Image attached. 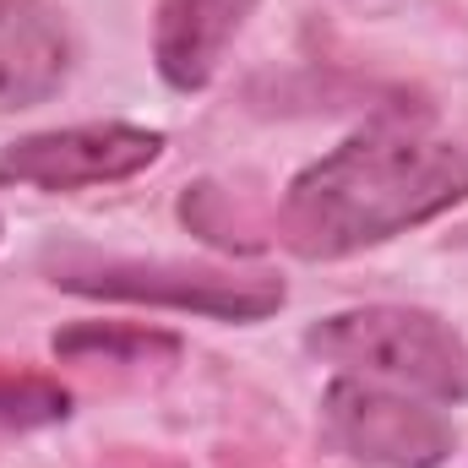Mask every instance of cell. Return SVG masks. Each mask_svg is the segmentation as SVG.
<instances>
[{
    "label": "cell",
    "mask_w": 468,
    "mask_h": 468,
    "mask_svg": "<svg viewBox=\"0 0 468 468\" xmlns=\"http://www.w3.org/2000/svg\"><path fill=\"white\" fill-rule=\"evenodd\" d=\"M468 202V147L403 125H365L283 191V239L300 256H354Z\"/></svg>",
    "instance_id": "obj_1"
},
{
    "label": "cell",
    "mask_w": 468,
    "mask_h": 468,
    "mask_svg": "<svg viewBox=\"0 0 468 468\" xmlns=\"http://www.w3.org/2000/svg\"><path fill=\"white\" fill-rule=\"evenodd\" d=\"M305 349L349 376L365 370V376L414 387L436 403L468 398V344L431 311H409V305L338 311L305 333Z\"/></svg>",
    "instance_id": "obj_2"
},
{
    "label": "cell",
    "mask_w": 468,
    "mask_h": 468,
    "mask_svg": "<svg viewBox=\"0 0 468 468\" xmlns=\"http://www.w3.org/2000/svg\"><path fill=\"white\" fill-rule=\"evenodd\" d=\"M71 294L93 300H131V305H169L191 316L218 322H261L283 305V278L272 272H218V267H186V261H88L60 267L55 278Z\"/></svg>",
    "instance_id": "obj_3"
},
{
    "label": "cell",
    "mask_w": 468,
    "mask_h": 468,
    "mask_svg": "<svg viewBox=\"0 0 468 468\" xmlns=\"http://www.w3.org/2000/svg\"><path fill=\"white\" fill-rule=\"evenodd\" d=\"M322 425L327 441L365 468H436L458 447V431L441 409H425L414 398H398L354 376L327 387Z\"/></svg>",
    "instance_id": "obj_4"
},
{
    "label": "cell",
    "mask_w": 468,
    "mask_h": 468,
    "mask_svg": "<svg viewBox=\"0 0 468 468\" xmlns=\"http://www.w3.org/2000/svg\"><path fill=\"white\" fill-rule=\"evenodd\" d=\"M164 158V131L131 125V120H93L66 131L22 136L0 153V186H33V191H82V186H115Z\"/></svg>",
    "instance_id": "obj_5"
},
{
    "label": "cell",
    "mask_w": 468,
    "mask_h": 468,
    "mask_svg": "<svg viewBox=\"0 0 468 468\" xmlns=\"http://www.w3.org/2000/svg\"><path fill=\"white\" fill-rule=\"evenodd\" d=\"M71 27L55 0H0V115L55 99L71 77Z\"/></svg>",
    "instance_id": "obj_6"
},
{
    "label": "cell",
    "mask_w": 468,
    "mask_h": 468,
    "mask_svg": "<svg viewBox=\"0 0 468 468\" xmlns=\"http://www.w3.org/2000/svg\"><path fill=\"white\" fill-rule=\"evenodd\" d=\"M250 11L256 0H158V33H153L158 77L180 93L207 88Z\"/></svg>",
    "instance_id": "obj_7"
},
{
    "label": "cell",
    "mask_w": 468,
    "mask_h": 468,
    "mask_svg": "<svg viewBox=\"0 0 468 468\" xmlns=\"http://www.w3.org/2000/svg\"><path fill=\"white\" fill-rule=\"evenodd\" d=\"M60 359H104V365H158L175 359L180 338L158 333V327H136V322H77L66 333H55Z\"/></svg>",
    "instance_id": "obj_8"
},
{
    "label": "cell",
    "mask_w": 468,
    "mask_h": 468,
    "mask_svg": "<svg viewBox=\"0 0 468 468\" xmlns=\"http://www.w3.org/2000/svg\"><path fill=\"white\" fill-rule=\"evenodd\" d=\"M71 414L66 387H55L49 376H27V370H0V425L33 431V425H55Z\"/></svg>",
    "instance_id": "obj_9"
}]
</instances>
